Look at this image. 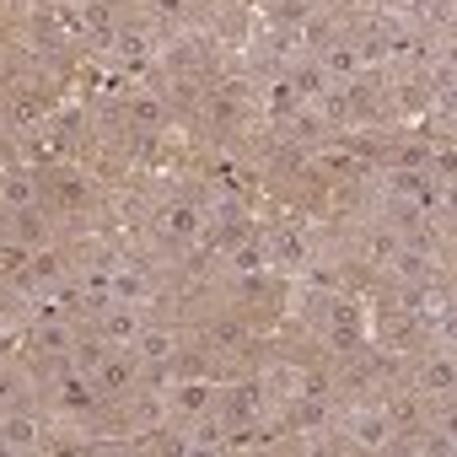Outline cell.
<instances>
[{"instance_id": "cell-1", "label": "cell", "mask_w": 457, "mask_h": 457, "mask_svg": "<svg viewBox=\"0 0 457 457\" xmlns=\"http://www.w3.org/2000/svg\"><path fill=\"white\" fill-rule=\"evenodd\" d=\"M145 226L167 253H183V248H194L204 237V204L199 199H162Z\"/></svg>"}, {"instance_id": "cell-2", "label": "cell", "mask_w": 457, "mask_h": 457, "mask_svg": "<svg viewBox=\"0 0 457 457\" xmlns=\"http://www.w3.org/2000/svg\"><path fill=\"white\" fill-rule=\"evenodd\" d=\"M398 302H403L409 323H420L425 334H436V328H441V339L452 334V291H446L436 275H425V280H409Z\"/></svg>"}, {"instance_id": "cell-3", "label": "cell", "mask_w": 457, "mask_h": 457, "mask_svg": "<svg viewBox=\"0 0 457 457\" xmlns=\"http://www.w3.org/2000/svg\"><path fill=\"white\" fill-rule=\"evenodd\" d=\"M87 377H92V387L103 393V403H124L129 393H140V361L129 355V350H113V345H103V355L87 366Z\"/></svg>"}, {"instance_id": "cell-4", "label": "cell", "mask_w": 457, "mask_h": 457, "mask_svg": "<svg viewBox=\"0 0 457 457\" xmlns=\"http://www.w3.org/2000/svg\"><path fill=\"white\" fill-rule=\"evenodd\" d=\"M334 430H345L355 452H387V446H398V430H393V420L382 414V403H355V409H345Z\"/></svg>"}, {"instance_id": "cell-5", "label": "cell", "mask_w": 457, "mask_h": 457, "mask_svg": "<svg viewBox=\"0 0 457 457\" xmlns=\"http://www.w3.org/2000/svg\"><path fill=\"white\" fill-rule=\"evenodd\" d=\"M398 243H403L398 220L377 215V220H366V226H361V237H355V264H366L371 275H387V264L398 259Z\"/></svg>"}, {"instance_id": "cell-6", "label": "cell", "mask_w": 457, "mask_h": 457, "mask_svg": "<svg viewBox=\"0 0 457 457\" xmlns=\"http://www.w3.org/2000/svg\"><path fill=\"white\" fill-rule=\"evenodd\" d=\"M129 355L140 361V371H156V366H178L183 361V334L172 328V323H140V334H135V345H129Z\"/></svg>"}, {"instance_id": "cell-7", "label": "cell", "mask_w": 457, "mask_h": 457, "mask_svg": "<svg viewBox=\"0 0 457 457\" xmlns=\"http://www.w3.org/2000/svg\"><path fill=\"white\" fill-rule=\"evenodd\" d=\"M414 393L425 403H452V393H457V361H452V345L446 339H441V350H430L414 366Z\"/></svg>"}, {"instance_id": "cell-8", "label": "cell", "mask_w": 457, "mask_h": 457, "mask_svg": "<svg viewBox=\"0 0 457 457\" xmlns=\"http://www.w3.org/2000/svg\"><path fill=\"white\" fill-rule=\"evenodd\" d=\"M323 339L339 355H355L361 350V302L355 296H328L323 302Z\"/></svg>"}, {"instance_id": "cell-9", "label": "cell", "mask_w": 457, "mask_h": 457, "mask_svg": "<svg viewBox=\"0 0 457 457\" xmlns=\"http://www.w3.org/2000/svg\"><path fill=\"white\" fill-rule=\"evenodd\" d=\"M140 323H145V307H135V302H103L92 312V334L103 345H113V350H129L135 334H140Z\"/></svg>"}, {"instance_id": "cell-10", "label": "cell", "mask_w": 457, "mask_h": 457, "mask_svg": "<svg viewBox=\"0 0 457 457\" xmlns=\"http://www.w3.org/2000/svg\"><path fill=\"white\" fill-rule=\"evenodd\" d=\"M312 60H318V71L328 76V87H350V81H361L366 76V65H361V49H355V38L339 28L323 49H312Z\"/></svg>"}, {"instance_id": "cell-11", "label": "cell", "mask_w": 457, "mask_h": 457, "mask_svg": "<svg viewBox=\"0 0 457 457\" xmlns=\"http://www.w3.org/2000/svg\"><path fill=\"white\" fill-rule=\"evenodd\" d=\"M162 398H167L172 425H178V420L188 425V420H199V414H210V409L220 403V387H215V382H204V377H178Z\"/></svg>"}, {"instance_id": "cell-12", "label": "cell", "mask_w": 457, "mask_h": 457, "mask_svg": "<svg viewBox=\"0 0 457 457\" xmlns=\"http://www.w3.org/2000/svg\"><path fill=\"white\" fill-rule=\"evenodd\" d=\"M44 420L28 409H0V452H44Z\"/></svg>"}, {"instance_id": "cell-13", "label": "cell", "mask_w": 457, "mask_h": 457, "mask_svg": "<svg viewBox=\"0 0 457 457\" xmlns=\"http://www.w3.org/2000/svg\"><path fill=\"white\" fill-rule=\"evenodd\" d=\"M33 204H44V178L33 167H6L0 172V210L17 215V210H33Z\"/></svg>"}, {"instance_id": "cell-14", "label": "cell", "mask_w": 457, "mask_h": 457, "mask_svg": "<svg viewBox=\"0 0 457 457\" xmlns=\"http://www.w3.org/2000/svg\"><path fill=\"white\" fill-rule=\"evenodd\" d=\"M54 403H60L65 414H97V409H103V393L92 387V377H87L81 366H65L60 382H54Z\"/></svg>"}, {"instance_id": "cell-15", "label": "cell", "mask_w": 457, "mask_h": 457, "mask_svg": "<svg viewBox=\"0 0 457 457\" xmlns=\"http://www.w3.org/2000/svg\"><path fill=\"white\" fill-rule=\"evenodd\" d=\"M264 243H270V259L280 270H307L312 264V243H307L302 226H275V232H264Z\"/></svg>"}, {"instance_id": "cell-16", "label": "cell", "mask_w": 457, "mask_h": 457, "mask_svg": "<svg viewBox=\"0 0 457 457\" xmlns=\"http://www.w3.org/2000/svg\"><path fill=\"white\" fill-rule=\"evenodd\" d=\"M220 259H226V264H220L226 275H259V270H275V259H270V243H264V232H248V237H243L237 248H226Z\"/></svg>"}, {"instance_id": "cell-17", "label": "cell", "mask_w": 457, "mask_h": 457, "mask_svg": "<svg viewBox=\"0 0 457 457\" xmlns=\"http://www.w3.org/2000/svg\"><path fill=\"white\" fill-rule=\"evenodd\" d=\"M167 113H172V103L162 92H135L124 103V124L129 129H167Z\"/></svg>"}, {"instance_id": "cell-18", "label": "cell", "mask_w": 457, "mask_h": 457, "mask_svg": "<svg viewBox=\"0 0 457 457\" xmlns=\"http://www.w3.org/2000/svg\"><path fill=\"white\" fill-rule=\"evenodd\" d=\"M76 339H81V328H76L71 318H49V323H38V334H33L38 355H49V361H71Z\"/></svg>"}, {"instance_id": "cell-19", "label": "cell", "mask_w": 457, "mask_h": 457, "mask_svg": "<svg viewBox=\"0 0 457 457\" xmlns=\"http://www.w3.org/2000/svg\"><path fill=\"white\" fill-rule=\"evenodd\" d=\"M108 49H113L124 65H135V71H145V65L156 60V38H151L145 28H124V22H119V33H113V44H108Z\"/></svg>"}, {"instance_id": "cell-20", "label": "cell", "mask_w": 457, "mask_h": 457, "mask_svg": "<svg viewBox=\"0 0 457 457\" xmlns=\"http://www.w3.org/2000/svg\"><path fill=\"white\" fill-rule=\"evenodd\" d=\"M248 345H253V328H248L243 318L226 312V318H215V323H210V350H215V355H243Z\"/></svg>"}, {"instance_id": "cell-21", "label": "cell", "mask_w": 457, "mask_h": 457, "mask_svg": "<svg viewBox=\"0 0 457 457\" xmlns=\"http://www.w3.org/2000/svg\"><path fill=\"white\" fill-rule=\"evenodd\" d=\"M398 22H420V28H446L452 22V0H393Z\"/></svg>"}, {"instance_id": "cell-22", "label": "cell", "mask_w": 457, "mask_h": 457, "mask_svg": "<svg viewBox=\"0 0 457 457\" xmlns=\"http://www.w3.org/2000/svg\"><path fill=\"white\" fill-rule=\"evenodd\" d=\"M382 414L393 420V430H398V436L425 430V398H420V393H393V398L382 403Z\"/></svg>"}, {"instance_id": "cell-23", "label": "cell", "mask_w": 457, "mask_h": 457, "mask_svg": "<svg viewBox=\"0 0 457 457\" xmlns=\"http://www.w3.org/2000/svg\"><path fill=\"white\" fill-rule=\"evenodd\" d=\"M151 275L145 270H129V264H113V302H135V307H151Z\"/></svg>"}, {"instance_id": "cell-24", "label": "cell", "mask_w": 457, "mask_h": 457, "mask_svg": "<svg viewBox=\"0 0 457 457\" xmlns=\"http://www.w3.org/2000/svg\"><path fill=\"white\" fill-rule=\"evenodd\" d=\"M264 108H270L275 119H296V113H302L307 103L296 97V87H291V76L280 71V76H270V81H264Z\"/></svg>"}, {"instance_id": "cell-25", "label": "cell", "mask_w": 457, "mask_h": 457, "mask_svg": "<svg viewBox=\"0 0 457 457\" xmlns=\"http://www.w3.org/2000/svg\"><path fill=\"white\" fill-rule=\"evenodd\" d=\"M286 76H291V87H296V97H302V103H318V97L328 92V76L318 71V60H291V65H286Z\"/></svg>"}, {"instance_id": "cell-26", "label": "cell", "mask_w": 457, "mask_h": 457, "mask_svg": "<svg viewBox=\"0 0 457 457\" xmlns=\"http://www.w3.org/2000/svg\"><path fill=\"white\" fill-rule=\"evenodd\" d=\"M430 156H436V140H403L387 151V167L393 172H430Z\"/></svg>"}, {"instance_id": "cell-27", "label": "cell", "mask_w": 457, "mask_h": 457, "mask_svg": "<svg viewBox=\"0 0 457 457\" xmlns=\"http://www.w3.org/2000/svg\"><path fill=\"white\" fill-rule=\"evenodd\" d=\"M28 264H33V243L22 237L0 243V280H28Z\"/></svg>"}, {"instance_id": "cell-28", "label": "cell", "mask_w": 457, "mask_h": 457, "mask_svg": "<svg viewBox=\"0 0 457 457\" xmlns=\"http://www.w3.org/2000/svg\"><path fill=\"white\" fill-rule=\"evenodd\" d=\"M318 167H323V172H334V178H350V183L366 172V162H361L350 145H328V151H318Z\"/></svg>"}, {"instance_id": "cell-29", "label": "cell", "mask_w": 457, "mask_h": 457, "mask_svg": "<svg viewBox=\"0 0 457 457\" xmlns=\"http://www.w3.org/2000/svg\"><path fill=\"white\" fill-rule=\"evenodd\" d=\"M232 296H237V302H264V296H270V270H259V275H232Z\"/></svg>"}, {"instance_id": "cell-30", "label": "cell", "mask_w": 457, "mask_h": 457, "mask_svg": "<svg viewBox=\"0 0 457 457\" xmlns=\"http://www.w3.org/2000/svg\"><path fill=\"white\" fill-rule=\"evenodd\" d=\"M54 188H60V194H65V199H76V204H81V199H87V183H81V178H76V172H60V183H54Z\"/></svg>"}, {"instance_id": "cell-31", "label": "cell", "mask_w": 457, "mask_h": 457, "mask_svg": "<svg viewBox=\"0 0 457 457\" xmlns=\"http://www.w3.org/2000/svg\"><path fill=\"white\" fill-rule=\"evenodd\" d=\"M60 6H65V12H81V6H92V0H60Z\"/></svg>"}]
</instances>
